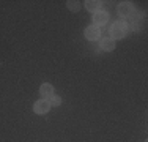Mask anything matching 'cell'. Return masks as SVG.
<instances>
[{
    "label": "cell",
    "mask_w": 148,
    "mask_h": 142,
    "mask_svg": "<svg viewBox=\"0 0 148 142\" xmlns=\"http://www.w3.org/2000/svg\"><path fill=\"white\" fill-rule=\"evenodd\" d=\"M109 21V13H106V11H96L93 14V26H104L106 22Z\"/></svg>",
    "instance_id": "obj_5"
},
{
    "label": "cell",
    "mask_w": 148,
    "mask_h": 142,
    "mask_svg": "<svg viewBox=\"0 0 148 142\" xmlns=\"http://www.w3.org/2000/svg\"><path fill=\"white\" fill-rule=\"evenodd\" d=\"M85 6L88 11H101V6H103V3L99 2V0H87L85 2Z\"/></svg>",
    "instance_id": "obj_8"
},
{
    "label": "cell",
    "mask_w": 148,
    "mask_h": 142,
    "mask_svg": "<svg viewBox=\"0 0 148 142\" xmlns=\"http://www.w3.org/2000/svg\"><path fill=\"white\" fill-rule=\"evenodd\" d=\"M117 11H118V14L121 17H129V16H132L134 6H132L131 2H123V3H120V5H118Z\"/></svg>",
    "instance_id": "obj_3"
},
{
    "label": "cell",
    "mask_w": 148,
    "mask_h": 142,
    "mask_svg": "<svg viewBox=\"0 0 148 142\" xmlns=\"http://www.w3.org/2000/svg\"><path fill=\"white\" fill-rule=\"evenodd\" d=\"M40 93L44 99H49L52 95H54V87H52L51 84L44 82V84H41V87H40Z\"/></svg>",
    "instance_id": "obj_6"
},
{
    "label": "cell",
    "mask_w": 148,
    "mask_h": 142,
    "mask_svg": "<svg viewBox=\"0 0 148 142\" xmlns=\"http://www.w3.org/2000/svg\"><path fill=\"white\" fill-rule=\"evenodd\" d=\"M128 26H126V22H123V21H117V22H114L109 28V33H110V38L112 40H121V38L126 37V33H128Z\"/></svg>",
    "instance_id": "obj_1"
},
{
    "label": "cell",
    "mask_w": 148,
    "mask_h": 142,
    "mask_svg": "<svg viewBox=\"0 0 148 142\" xmlns=\"http://www.w3.org/2000/svg\"><path fill=\"white\" fill-rule=\"evenodd\" d=\"M47 103L51 106H60L62 104V97H58V95H52V97L47 99Z\"/></svg>",
    "instance_id": "obj_10"
},
{
    "label": "cell",
    "mask_w": 148,
    "mask_h": 142,
    "mask_svg": "<svg viewBox=\"0 0 148 142\" xmlns=\"http://www.w3.org/2000/svg\"><path fill=\"white\" fill-rule=\"evenodd\" d=\"M66 6H68V10H71V11H79L80 3L77 2V0H68V2H66Z\"/></svg>",
    "instance_id": "obj_9"
},
{
    "label": "cell",
    "mask_w": 148,
    "mask_h": 142,
    "mask_svg": "<svg viewBox=\"0 0 148 142\" xmlns=\"http://www.w3.org/2000/svg\"><path fill=\"white\" fill-rule=\"evenodd\" d=\"M101 49L106 52H110L115 49V41L112 40V38H103L101 40Z\"/></svg>",
    "instance_id": "obj_7"
},
{
    "label": "cell",
    "mask_w": 148,
    "mask_h": 142,
    "mask_svg": "<svg viewBox=\"0 0 148 142\" xmlns=\"http://www.w3.org/2000/svg\"><path fill=\"white\" fill-rule=\"evenodd\" d=\"M140 28V22L137 19H132V22H131V30H139Z\"/></svg>",
    "instance_id": "obj_11"
},
{
    "label": "cell",
    "mask_w": 148,
    "mask_h": 142,
    "mask_svg": "<svg viewBox=\"0 0 148 142\" xmlns=\"http://www.w3.org/2000/svg\"><path fill=\"white\" fill-rule=\"evenodd\" d=\"M51 109V104L47 103V99H38L33 104V111L35 114H47Z\"/></svg>",
    "instance_id": "obj_4"
},
{
    "label": "cell",
    "mask_w": 148,
    "mask_h": 142,
    "mask_svg": "<svg viewBox=\"0 0 148 142\" xmlns=\"http://www.w3.org/2000/svg\"><path fill=\"white\" fill-rule=\"evenodd\" d=\"M84 35H85V38L88 41H95L101 37V28L98 26H88L85 28V32H84Z\"/></svg>",
    "instance_id": "obj_2"
}]
</instances>
